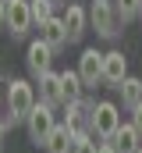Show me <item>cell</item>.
<instances>
[{
    "label": "cell",
    "instance_id": "cell-26",
    "mask_svg": "<svg viewBox=\"0 0 142 153\" xmlns=\"http://www.w3.org/2000/svg\"><path fill=\"white\" fill-rule=\"evenodd\" d=\"M139 153H142V150H139Z\"/></svg>",
    "mask_w": 142,
    "mask_h": 153
},
{
    "label": "cell",
    "instance_id": "cell-13",
    "mask_svg": "<svg viewBox=\"0 0 142 153\" xmlns=\"http://www.w3.org/2000/svg\"><path fill=\"white\" fill-rule=\"evenodd\" d=\"M43 150H46V153H75V132L61 121V125L50 132V139H46V146H43Z\"/></svg>",
    "mask_w": 142,
    "mask_h": 153
},
{
    "label": "cell",
    "instance_id": "cell-5",
    "mask_svg": "<svg viewBox=\"0 0 142 153\" xmlns=\"http://www.w3.org/2000/svg\"><path fill=\"white\" fill-rule=\"evenodd\" d=\"M92 29L100 32L103 39L117 36V11H114V0H92Z\"/></svg>",
    "mask_w": 142,
    "mask_h": 153
},
{
    "label": "cell",
    "instance_id": "cell-23",
    "mask_svg": "<svg viewBox=\"0 0 142 153\" xmlns=\"http://www.w3.org/2000/svg\"><path fill=\"white\" fill-rule=\"evenodd\" d=\"M4 135H7V121H0V150H4Z\"/></svg>",
    "mask_w": 142,
    "mask_h": 153
},
{
    "label": "cell",
    "instance_id": "cell-15",
    "mask_svg": "<svg viewBox=\"0 0 142 153\" xmlns=\"http://www.w3.org/2000/svg\"><path fill=\"white\" fill-rule=\"evenodd\" d=\"M61 82H64V103H75V100H82V89H85V82L78 75V68L75 71H61Z\"/></svg>",
    "mask_w": 142,
    "mask_h": 153
},
{
    "label": "cell",
    "instance_id": "cell-18",
    "mask_svg": "<svg viewBox=\"0 0 142 153\" xmlns=\"http://www.w3.org/2000/svg\"><path fill=\"white\" fill-rule=\"evenodd\" d=\"M96 150H100V143L92 132H75V153H96Z\"/></svg>",
    "mask_w": 142,
    "mask_h": 153
},
{
    "label": "cell",
    "instance_id": "cell-24",
    "mask_svg": "<svg viewBox=\"0 0 142 153\" xmlns=\"http://www.w3.org/2000/svg\"><path fill=\"white\" fill-rule=\"evenodd\" d=\"M57 4H64V7H68V0H53V7H57Z\"/></svg>",
    "mask_w": 142,
    "mask_h": 153
},
{
    "label": "cell",
    "instance_id": "cell-9",
    "mask_svg": "<svg viewBox=\"0 0 142 153\" xmlns=\"http://www.w3.org/2000/svg\"><path fill=\"white\" fill-rule=\"evenodd\" d=\"M39 100L46 107H61L64 103V82H61V71H46L39 78Z\"/></svg>",
    "mask_w": 142,
    "mask_h": 153
},
{
    "label": "cell",
    "instance_id": "cell-2",
    "mask_svg": "<svg viewBox=\"0 0 142 153\" xmlns=\"http://www.w3.org/2000/svg\"><path fill=\"white\" fill-rule=\"evenodd\" d=\"M117 128H121V111H117V103H114V100H100V103L92 107V135L103 139V143H110Z\"/></svg>",
    "mask_w": 142,
    "mask_h": 153
},
{
    "label": "cell",
    "instance_id": "cell-10",
    "mask_svg": "<svg viewBox=\"0 0 142 153\" xmlns=\"http://www.w3.org/2000/svg\"><path fill=\"white\" fill-rule=\"evenodd\" d=\"M85 22H89V14H85V7H82V4H68V7H64V29H68V43H78V39L85 36Z\"/></svg>",
    "mask_w": 142,
    "mask_h": 153
},
{
    "label": "cell",
    "instance_id": "cell-14",
    "mask_svg": "<svg viewBox=\"0 0 142 153\" xmlns=\"http://www.w3.org/2000/svg\"><path fill=\"white\" fill-rule=\"evenodd\" d=\"M117 93H121V103L128 107V111H135L142 103V78H135V75H128L121 85H117Z\"/></svg>",
    "mask_w": 142,
    "mask_h": 153
},
{
    "label": "cell",
    "instance_id": "cell-21",
    "mask_svg": "<svg viewBox=\"0 0 142 153\" xmlns=\"http://www.w3.org/2000/svg\"><path fill=\"white\" fill-rule=\"evenodd\" d=\"M96 153H117V150H114L110 143H100V150H96Z\"/></svg>",
    "mask_w": 142,
    "mask_h": 153
},
{
    "label": "cell",
    "instance_id": "cell-17",
    "mask_svg": "<svg viewBox=\"0 0 142 153\" xmlns=\"http://www.w3.org/2000/svg\"><path fill=\"white\" fill-rule=\"evenodd\" d=\"M139 7H142V0H114L117 22H132V18H139Z\"/></svg>",
    "mask_w": 142,
    "mask_h": 153
},
{
    "label": "cell",
    "instance_id": "cell-25",
    "mask_svg": "<svg viewBox=\"0 0 142 153\" xmlns=\"http://www.w3.org/2000/svg\"><path fill=\"white\" fill-rule=\"evenodd\" d=\"M139 22H142V7H139Z\"/></svg>",
    "mask_w": 142,
    "mask_h": 153
},
{
    "label": "cell",
    "instance_id": "cell-4",
    "mask_svg": "<svg viewBox=\"0 0 142 153\" xmlns=\"http://www.w3.org/2000/svg\"><path fill=\"white\" fill-rule=\"evenodd\" d=\"M53 46H46L43 39H32L29 43V50H25V68H29V75H36V78H43L46 71H53L50 64H53Z\"/></svg>",
    "mask_w": 142,
    "mask_h": 153
},
{
    "label": "cell",
    "instance_id": "cell-7",
    "mask_svg": "<svg viewBox=\"0 0 142 153\" xmlns=\"http://www.w3.org/2000/svg\"><path fill=\"white\" fill-rule=\"evenodd\" d=\"M103 57L106 53H100L96 46L82 50V57H78V75H82L85 85H100V82H103Z\"/></svg>",
    "mask_w": 142,
    "mask_h": 153
},
{
    "label": "cell",
    "instance_id": "cell-6",
    "mask_svg": "<svg viewBox=\"0 0 142 153\" xmlns=\"http://www.w3.org/2000/svg\"><path fill=\"white\" fill-rule=\"evenodd\" d=\"M32 7H29V0H7V32L18 39L25 36L29 29H32Z\"/></svg>",
    "mask_w": 142,
    "mask_h": 153
},
{
    "label": "cell",
    "instance_id": "cell-20",
    "mask_svg": "<svg viewBox=\"0 0 142 153\" xmlns=\"http://www.w3.org/2000/svg\"><path fill=\"white\" fill-rule=\"evenodd\" d=\"M0 25H7V0H0Z\"/></svg>",
    "mask_w": 142,
    "mask_h": 153
},
{
    "label": "cell",
    "instance_id": "cell-22",
    "mask_svg": "<svg viewBox=\"0 0 142 153\" xmlns=\"http://www.w3.org/2000/svg\"><path fill=\"white\" fill-rule=\"evenodd\" d=\"M0 107H7V89H4V82H0Z\"/></svg>",
    "mask_w": 142,
    "mask_h": 153
},
{
    "label": "cell",
    "instance_id": "cell-12",
    "mask_svg": "<svg viewBox=\"0 0 142 153\" xmlns=\"http://www.w3.org/2000/svg\"><path fill=\"white\" fill-rule=\"evenodd\" d=\"M110 146L117 153H139L142 150V135L135 132V125L128 121V125H121L117 132H114V139H110Z\"/></svg>",
    "mask_w": 142,
    "mask_h": 153
},
{
    "label": "cell",
    "instance_id": "cell-8",
    "mask_svg": "<svg viewBox=\"0 0 142 153\" xmlns=\"http://www.w3.org/2000/svg\"><path fill=\"white\" fill-rule=\"evenodd\" d=\"M124 78H128V57H124L121 50H110V53L103 57V82L117 89Z\"/></svg>",
    "mask_w": 142,
    "mask_h": 153
},
{
    "label": "cell",
    "instance_id": "cell-16",
    "mask_svg": "<svg viewBox=\"0 0 142 153\" xmlns=\"http://www.w3.org/2000/svg\"><path fill=\"white\" fill-rule=\"evenodd\" d=\"M29 7H32V22L36 25H46L53 18V0H29Z\"/></svg>",
    "mask_w": 142,
    "mask_h": 153
},
{
    "label": "cell",
    "instance_id": "cell-1",
    "mask_svg": "<svg viewBox=\"0 0 142 153\" xmlns=\"http://www.w3.org/2000/svg\"><path fill=\"white\" fill-rule=\"evenodd\" d=\"M36 103H39V100H36L32 82L11 78V85H7V121H11V125H14V121H25V117L32 114Z\"/></svg>",
    "mask_w": 142,
    "mask_h": 153
},
{
    "label": "cell",
    "instance_id": "cell-3",
    "mask_svg": "<svg viewBox=\"0 0 142 153\" xmlns=\"http://www.w3.org/2000/svg\"><path fill=\"white\" fill-rule=\"evenodd\" d=\"M25 128H29V139H32L36 146H46V139H50V132L57 128V117H53V107H46L43 100L32 107V114L25 117Z\"/></svg>",
    "mask_w": 142,
    "mask_h": 153
},
{
    "label": "cell",
    "instance_id": "cell-19",
    "mask_svg": "<svg viewBox=\"0 0 142 153\" xmlns=\"http://www.w3.org/2000/svg\"><path fill=\"white\" fill-rule=\"evenodd\" d=\"M132 125H135V132L142 135V103L135 107V111H132Z\"/></svg>",
    "mask_w": 142,
    "mask_h": 153
},
{
    "label": "cell",
    "instance_id": "cell-11",
    "mask_svg": "<svg viewBox=\"0 0 142 153\" xmlns=\"http://www.w3.org/2000/svg\"><path fill=\"white\" fill-rule=\"evenodd\" d=\"M39 39L46 43V46H53V50H64L68 46V29H64V18H50L46 25H39Z\"/></svg>",
    "mask_w": 142,
    "mask_h": 153
}]
</instances>
